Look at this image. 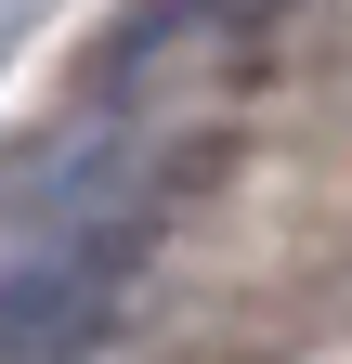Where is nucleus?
I'll list each match as a JSON object with an SVG mask.
<instances>
[{"label":"nucleus","instance_id":"obj_2","mask_svg":"<svg viewBox=\"0 0 352 364\" xmlns=\"http://www.w3.org/2000/svg\"><path fill=\"white\" fill-rule=\"evenodd\" d=\"M287 14H300V0H157V14L118 39V65H157V53H261Z\"/></svg>","mask_w":352,"mask_h":364},{"label":"nucleus","instance_id":"obj_1","mask_svg":"<svg viewBox=\"0 0 352 364\" xmlns=\"http://www.w3.org/2000/svg\"><path fill=\"white\" fill-rule=\"evenodd\" d=\"M157 235V156L118 117H66L0 169V351H66L105 326Z\"/></svg>","mask_w":352,"mask_h":364}]
</instances>
